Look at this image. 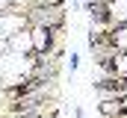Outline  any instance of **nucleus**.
Masks as SVG:
<instances>
[{
	"mask_svg": "<svg viewBox=\"0 0 127 118\" xmlns=\"http://www.w3.org/2000/svg\"><path fill=\"white\" fill-rule=\"evenodd\" d=\"M30 38H32V50H35L38 56L50 53L53 38H50V30H47V27H30Z\"/></svg>",
	"mask_w": 127,
	"mask_h": 118,
	"instance_id": "f257e3e1",
	"label": "nucleus"
},
{
	"mask_svg": "<svg viewBox=\"0 0 127 118\" xmlns=\"http://www.w3.org/2000/svg\"><path fill=\"white\" fill-rule=\"evenodd\" d=\"M65 68H68V71H77V68H80V56H77V53L65 56Z\"/></svg>",
	"mask_w": 127,
	"mask_h": 118,
	"instance_id": "f03ea898",
	"label": "nucleus"
},
{
	"mask_svg": "<svg viewBox=\"0 0 127 118\" xmlns=\"http://www.w3.org/2000/svg\"><path fill=\"white\" fill-rule=\"evenodd\" d=\"M74 118H86V112L83 109H74Z\"/></svg>",
	"mask_w": 127,
	"mask_h": 118,
	"instance_id": "20e7f679",
	"label": "nucleus"
},
{
	"mask_svg": "<svg viewBox=\"0 0 127 118\" xmlns=\"http://www.w3.org/2000/svg\"><path fill=\"white\" fill-rule=\"evenodd\" d=\"M3 56H9V38L6 35H0V59Z\"/></svg>",
	"mask_w": 127,
	"mask_h": 118,
	"instance_id": "7ed1b4c3",
	"label": "nucleus"
}]
</instances>
